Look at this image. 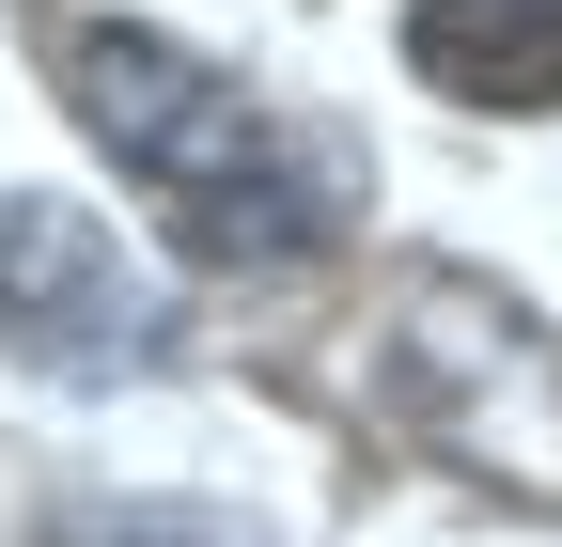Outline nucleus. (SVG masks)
<instances>
[{
  "mask_svg": "<svg viewBox=\"0 0 562 547\" xmlns=\"http://www.w3.org/2000/svg\"><path fill=\"white\" fill-rule=\"evenodd\" d=\"M63 79H79V125L125 157V188L157 203V220H172L203 266H297V250L328 235V203L297 188L281 125L220 79V63H188L172 32L94 16L79 47H63Z\"/></svg>",
  "mask_w": 562,
  "mask_h": 547,
  "instance_id": "1",
  "label": "nucleus"
},
{
  "mask_svg": "<svg viewBox=\"0 0 562 547\" xmlns=\"http://www.w3.org/2000/svg\"><path fill=\"white\" fill-rule=\"evenodd\" d=\"M0 345L47 376H125L172 345V298L125 266V235L63 188H0Z\"/></svg>",
  "mask_w": 562,
  "mask_h": 547,
  "instance_id": "2",
  "label": "nucleus"
},
{
  "mask_svg": "<svg viewBox=\"0 0 562 547\" xmlns=\"http://www.w3.org/2000/svg\"><path fill=\"white\" fill-rule=\"evenodd\" d=\"M406 63L453 110H562V0H406Z\"/></svg>",
  "mask_w": 562,
  "mask_h": 547,
  "instance_id": "3",
  "label": "nucleus"
},
{
  "mask_svg": "<svg viewBox=\"0 0 562 547\" xmlns=\"http://www.w3.org/2000/svg\"><path fill=\"white\" fill-rule=\"evenodd\" d=\"M63 547H188V532H63Z\"/></svg>",
  "mask_w": 562,
  "mask_h": 547,
  "instance_id": "4",
  "label": "nucleus"
}]
</instances>
